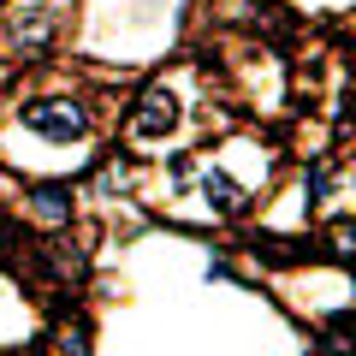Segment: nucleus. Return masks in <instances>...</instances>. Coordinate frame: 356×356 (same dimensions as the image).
<instances>
[{"label": "nucleus", "mask_w": 356, "mask_h": 356, "mask_svg": "<svg viewBox=\"0 0 356 356\" xmlns=\"http://www.w3.org/2000/svg\"><path fill=\"white\" fill-rule=\"evenodd\" d=\"M30 214H36L42 226H65V220H72V191H65V184H36V191H30Z\"/></svg>", "instance_id": "nucleus-5"}, {"label": "nucleus", "mask_w": 356, "mask_h": 356, "mask_svg": "<svg viewBox=\"0 0 356 356\" xmlns=\"http://www.w3.org/2000/svg\"><path fill=\"white\" fill-rule=\"evenodd\" d=\"M60 36V13L54 6H30V13H13V24H6V42H13L18 54H48V42Z\"/></svg>", "instance_id": "nucleus-3"}, {"label": "nucleus", "mask_w": 356, "mask_h": 356, "mask_svg": "<svg viewBox=\"0 0 356 356\" xmlns=\"http://www.w3.org/2000/svg\"><path fill=\"white\" fill-rule=\"evenodd\" d=\"M18 125L36 131L42 143H83L89 137V107L72 95H36V102L18 107Z\"/></svg>", "instance_id": "nucleus-1"}, {"label": "nucleus", "mask_w": 356, "mask_h": 356, "mask_svg": "<svg viewBox=\"0 0 356 356\" xmlns=\"http://www.w3.org/2000/svg\"><path fill=\"white\" fill-rule=\"evenodd\" d=\"M196 184H202V196H208V208H214V214H243V202H250V196H243V184L232 172H220V166H196Z\"/></svg>", "instance_id": "nucleus-4"}, {"label": "nucleus", "mask_w": 356, "mask_h": 356, "mask_svg": "<svg viewBox=\"0 0 356 356\" xmlns=\"http://www.w3.org/2000/svg\"><path fill=\"white\" fill-rule=\"evenodd\" d=\"M172 125H178V95L166 83H149L137 95V107H131V137L154 143V137H172Z\"/></svg>", "instance_id": "nucleus-2"}]
</instances>
